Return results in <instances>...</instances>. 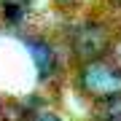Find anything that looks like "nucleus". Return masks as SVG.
<instances>
[{"instance_id":"obj_6","label":"nucleus","mask_w":121,"mask_h":121,"mask_svg":"<svg viewBox=\"0 0 121 121\" xmlns=\"http://www.w3.org/2000/svg\"><path fill=\"white\" fill-rule=\"evenodd\" d=\"M30 121H65V118H62V116H59V113H56V110L40 108L38 113H32V116H30Z\"/></svg>"},{"instance_id":"obj_9","label":"nucleus","mask_w":121,"mask_h":121,"mask_svg":"<svg viewBox=\"0 0 121 121\" xmlns=\"http://www.w3.org/2000/svg\"><path fill=\"white\" fill-rule=\"evenodd\" d=\"M3 116H5V105H3V99H0V121H5Z\"/></svg>"},{"instance_id":"obj_1","label":"nucleus","mask_w":121,"mask_h":121,"mask_svg":"<svg viewBox=\"0 0 121 121\" xmlns=\"http://www.w3.org/2000/svg\"><path fill=\"white\" fill-rule=\"evenodd\" d=\"M73 83L91 102H99V105L116 102V99H121V62L116 56L81 62V65H75Z\"/></svg>"},{"instance_id":"obj_7","label":"nucleus","mask_w":121,"mask_h":121,"mask_svg":"<svg viewBox=\"0 0 121 121\" xmlns=\"http://www.w3.org/2000/svg\"><path fill=\"white\" fill-rule=\"evenodd\" d=\"M113 54H116V59L121 62V32L116 35V43H113Z\"/></svg>"},{"instance_id":"obj_10","label":"nucleus","mask_w":121,"mask_h":121,"mask_svg":"<svg viewBox=\"0 0 121 121\" xmlns=\"http://www.w3.org/2000/svg\"><path fill=\"white\" fill-rule=\"evenodd\" d=\"M8 121H22V118H8Z\"/></svg>"},{"instance_id":"obj_2","label":"nucleus","mask_w":121,"mask_h":121,"mask_svg":"<svg viewBox=\"0 0 121 121\" xmlns=\"http://www.w3.org/2000/svg\"><path fill=\"white\" fill-rule=\"evenodd\" d=\"M113 43H116V32H113L110 22H105V19H99V16H86V19H81V22L70 24L67 51L73 54L75 65L110 56Z\"/></svg>"},{"instance_id":"obj_5","label":"nucleus","mask_w":121,"mask_h":121,"mask_svg":"<svg viewBox=\"0 0 121 121\" xmlns=\"http://www.w3.org/2000/svg\"><path fill=\"white\" fill-rule=\"evenodd\" d=\"M99 121H121V99L102 105V118Z\"/></svg>"},{"instance_id":"obj_3","label":"nucleus","mask_w":121,"mask_h":121,"mask_svg":"<svg viewBox=\"0 0 121 121\" xmlns=\"http://www.w3.org/2000/svg\"><path fill=\"white\" fill-rule=\"evenodd\" d=\"M22 43L30 54L35 73H38L40 83H54L62 73V51L59 46L54 43L51 38H43V35H22Z\"/></svg>"},{"instance_id":"obj_8","label":"nucleus","mask_w":121,"mask_h":121,"mask_svg":"<svg viewBox=\"0 0 121 121\" xmlns=\"http://www.w3.org/2000/svg\"><path fill=\"white\" fill-rule=\"evenodd\" d=\"M56 3H59V5H62V8H70V5H75V3H78V0H56Z\"/></svg>"},{"instance_id":"obj_4","label":"nucleus","mask_w":121,"mask_h":121,"mask_svg":"<svg viewBox=\"0 0 121 121\" xmlns=\"http://www.w3.org/2000/svg\"><path fill=\"white\" fill-rule=\"evenodd\" d=\"M32 0H0V22L5 27H22L30 16Z\"/></svg>"}]
</instances>
